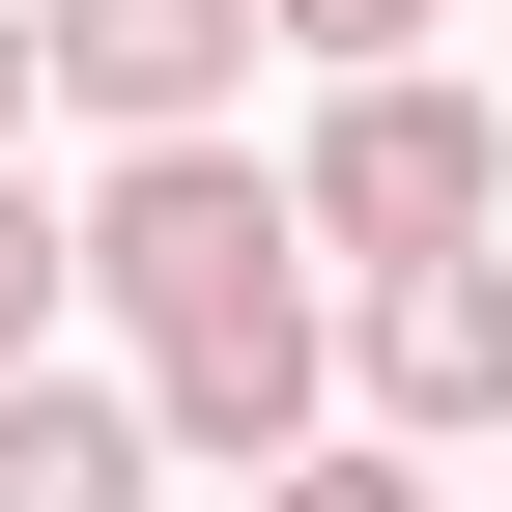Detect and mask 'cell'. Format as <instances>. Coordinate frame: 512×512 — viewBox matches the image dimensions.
Segmentation results:
<instances>
[{
    "mask_svg": "<svg viewBox=\"0 0 512 512\" xmlns=\"http://www.w3.org/2000/svg\"><path fill=\"white\" fill-rule=\"evenodd\" d=\"M57 256H86V313L143 342V427H171V484H256L285 427H342V313H313V228H285V171L228 143H114L86 200H57Z\"/></svg>",
    "mask_w": 512,
    "mask_h": 512,
    "instance_id": "6da1fadb",
    "label": "cell"
},
{
    "mask_svg": "<svg viewBox=\"0 0 512 512\" xmlns=\"http://www.w3.org/2000/svg\"><path fill=\"white\" fill-rule=\"evenodd\" d=\"M285 228L342 256H456V228H512V143H484V86L456 57H313V143H285Z\"/></svg>",
    "mask_w": 512,
    "mask_h": 512,
    "instance_id": "7a4b0ae2",
    "label": "cell"
},
{
    "mask_svg": "<svg viewBox=\"0 0 512 512\" xmlns=\"http://www.w3.org/2000/svg\"><path fill=\"white\" fill-rule=\"evenodd\" d=\"M342 370H370L399 456H512V256L484 228L456 256H370V285H342Z\"/></svg>",
    "mask_w": 512,
    "mask_h": 512,
    "instance_id": "3957f363",
    "label": "cell"
},
{
    "mask_svg": "<svg viewBox=\"0 0 512 512\" xmlns=\"http://www.w3.org/2000/svg\"><path fill=\"white\" fill-rule=\"evenodd\" d=\"M256 86V0H29V114H86V143H200Z\"/></svg>",
    "mask_w": 512,
    "mask_h": 512,
    "instance_id": "277c9868",
    "label": "cell"
},
{
    "mask_svg": "<svg viewBox=\"0 0 512 512\" xmlns=\"http://www.w3.org/2000/svg\"><path fill=\"white\" fill-rule=\"evenodd\" d=\"M143 484H171V427H143V370H57V342L0 370V512H143Z\"/></svg>",
    "mask_w": 512,
    "mask_h": 512,
    "instance_id": "5b68a950",
    "label": "cell"
},
{
    "mask_svg": "<svg viewBox=\"0 0 512 512\" xmlns=\"http://www.w3.org/2000/svg\"><path fill=\"white\" fill-rule=\"evenodd\" d=\"M228 512H427V456H399V427H285Z\"/></svg>",
    "mask_w": 512,
    "mask_h": 512,
    "instance_id": "8992f818",
    "label": "cell"
},
{
    "mask_svg": "<svg viewBox=\"0 0 512 512\" xmlns=\"http://www.w3.org/2000/svg\"><path fill=\"white\" fill-rule=\"evenodd\" d=\"M57 313H86V256H57V200H29V143H0V370H29Z\"/></svg>",
    "mask_w": 512,
    "mask_h": 512,
    "instance_id": "52a82bcc",
    "label": "cell"
},
{
    "mask_svg": "<svg viewBox=\"0 0 512 512\" xmlns=\"http://www.w3.org/2000/svg\"><path fill=\"white\" fill-rule=\"evenodd\" d=\"M256 29H285V57H427L456 0H256Z\"/></svg>",
    "mask_w": 512,
    "mask_h": 512,
    "instance_id": "ba28073f",
    "label": "cell"
},
{
    "mask_svg": "<svg viewBox=\"0 0 512 512\" xmlns=\"http://www.w3.org/2000/svg\"><path fill=\"white\" fill-rule=\"evenodd\" d=\"M0 143H29V0H0Z\"/></svg>",
    "mask_w": 512,
    "mask_h": 512,
    "instance_id": "9c48e42d",
    "label": "cell"
}]
</instances>
